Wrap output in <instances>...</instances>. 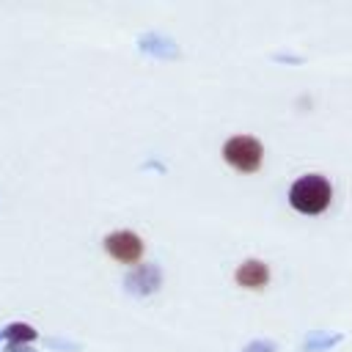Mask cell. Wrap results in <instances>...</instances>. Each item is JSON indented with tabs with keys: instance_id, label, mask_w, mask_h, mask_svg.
<instances>
[{
	"instance_id": "277c9868",
	"label": "cell",
	"mask_w": 352,
	"mask_h": 352,
	"mask_svg": "<svg viewBox=\"0 0 352 352\" xmlns=\"http://www.w3.org/2000/svg\"><path fill=\"white\" fill-rule=\"evenodd\" d=\"M236 280H239L242 286H248V289H258V286H264V283L270 280V270H267V264H261V261H245V264L236 270Z\"/></svg>"
},
{
	"instance_id": "3957f363",
	"label": "cell",
	"mask_w": 352,
	"mask_h": 352,
	"mask_svg": "<svg viewBox=\"0 0 352 352\" xmlns=\"http://www.w3.org/2000/svg\"><path fill=\"white\" fill-rule=\"evenodd\" d=\"M104 250H107L113 258H118V261H124V264H132V261L140 258L143 242H140V236L132 234V231H116V234H110V236L104 239Z\"/></svg>"
},
{
	"instance_id": "7a4b0ae2",
	"label": "cell",
	"mask_w": 352,
	"mask_h": 352,
	"mask_svg": "<svg viewBox=\"0 0 352 352\" xmlns=\"http://www.w3.org/2000/svg\"><path fill=\"white\" fill-rule=\"evenodd\" d=\"M261 143L256 138H248V135H236L231 138L226 146H223V157L231 168L242 170V173H250L261 165Z\"/></svg>"
},
{
	"instance_id": "6da1fadb",
	"label": "cell",
	"mask_w": 352,
	"mask_h": 352,
	"mask_svg": "<svg viewBox=\"0 0 352 352\" xmlns=\"http://www.w3.org/2000/svg\"><path fill=\"white\" fill-rule=\"evenodd\" d=\"M333 198V190H330V182L319 173H308V176H300L292 190H289V204L302 212V214H319L327 209Z\"/></svg>"
}]
</instances>
